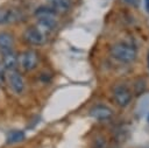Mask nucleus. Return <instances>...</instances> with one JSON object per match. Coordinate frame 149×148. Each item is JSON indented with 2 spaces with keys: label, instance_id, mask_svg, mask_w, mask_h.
Instances as JSON below:
<instances>
[{
  "label": "nucleus",
  "instance_id": "f257e3e1",
  "mask_svg": "<svg viewBox=\"0 0 149 148\" xmlns=\"http://www.w3.org/2000/svg\"><path fill=\"white\" fill-rule=\"evenodd\" d=\"M111 56L115 59H118L119 62L122 63H130L134 62L136 59L137 52L136 49L129 44H125V43H116L113 44L109 49Z\"/></svg>",
  "mask_w": 149,
  "mask_h": 148
},
{
  "label": "nucleus",
  "instance_id": "f03ea898",
  "mask_svg": "<svg viewBox=\"0 0 149 148\" xmlns=\"http://www.w3.org/2000/svg\"><path fill=\"white\" fill-rule=\"evenodd\" d=\"M6 83L9 85L10 90L15 94H22L26 89V83L22 77V75L17 71V69L14 70H7L6 73Z\"/></svg>",
  "mask_w": 149,
  "mask_h": 148
},
{
  "label": "nucleus",
  "instance_id": "7ed1b4c3",
  "mask_svg": "<svg viewBox=\"0 0 149 148\" xmlns=\"http://www.w3.org/2000/svg\"><path fill=\"white\" fill-rule=\"evenodd\" d=\"M19 57V65L24 70V71H31L36 69L38 64V56L35 50H26L20 54Z\"/></svg>",
  "mask_w": 149,
  "mask_h": 148
},
{
  "label": "nucleus",
  "instance_id": "20e7f679",
  "mask_svg": "<svg viewBox=\"0 0 149 148\" xmlns=\"http://www.w3.org/2000/svg\"><path fill=\"white\" fill-rule=\"evenodd\" d=\"M113 97H114V100L115 103L121 106V107H126L129 105V103L132 101V91L129 90L128 86L123 85V84H120V85H116L113 90Z\"/></svg>",
  "mask_w": 149,
  "mask_h": 148
},
{
  "label": "nucleus",
  "instance_id": "39448f33",
  "mask_svg": "<svg viewBox=\"0 0 149 148\" xmlns=\"http://www.w3.org/2000/svg\"><path fill=\"white\" fill-rule=\"evenodd\" d=\"M23 38L27 43L33 44V45H41L45 42L47 35L43 34L36 26L33 27H28L24 31H23Z\"/></svg>",
  "mask_w": 149,
  "mask_h": 148
},
{
  "label": "nucleus",
  "instance_id": "423d86ee",
  "mask_svg": "<svg viewBox=\"0 0 149 148\" xmlns=\"http://www.w3.org/2000/svg\"><path fill=\"white\" fill-rule=\"evenodd\" d=\"M90 115L95 120H108L113 115L112 108L106 105H95L90 110Z\"/></svg>",
  "mask_w": 149,
  "mask_h": 148
},
{
  "label": "nucleus",
  "instance_id": "0eeeda50",
  "mask_svg": "<svg viewBox=\"0 0 149 148\" xmlns=\"http://www.w3.org/2000/svg\"><path fill=\"white\" fill-rule=\"evenodd\" d=\"M47 6L57 14H63L70 10L72 2L71 0H45Z\"/></svg>",
  "mask_w": 149,
  "mask_h": 148
},
{
  "label": "nucleus",
  "instance_id": "6e6552de",
  "mask_svg": "<svg viewBox=\"0 0 149 148\" xmlns=\"http://www.w3.org/2000/svg\"><path fill=\"white\" fill-rule=\"evenodd\" d=\"M14 48V37L10 33L0 31V52L6 54L13 51Z\"/></svg>",
  "mask_w": 149,
  "mask_h": 148
},
{
  "label": "nucleus",
  "instance_id": "1a4fd4ad",
  "mask_svg": "<svg viewBox=\"0 0 149 148\" xmlns=\"http://www.w3.org/2000/svg\"><path fill=\"white\" fill-rule=\"evenodd\" d=\"M57 26V20L56 19H37L36 27L45 35L50 34Z\"/></svg>",
  "mask_w": 149,
  "mask_h": 148
},
{
  "label": "nucleus",
  "instance_id": "9d476101",
  "mask_svg": "<svg viewBox=\"0 0 149 148\" xmlns=\"http://www.w3.org/2000/svg\"><path fill=\"white\" fill-rule=\"evenodd\" d=\"M2 65L5 66L6 70H14L19 65V57L13 51L2 54Z\"/></svg>",
  "mask_w": 149,
  "mask_h": 148
},
{
  "label": "nucleus",
  "instance_id": "9b49d317",
  "mask_svg": "<svg viewBox=\"0 0 149 148\" xmlns=\"http://www.w3.org/2000/svg\"><path fill=\"white\" fill-rule=\"evenodd\" d=\"M34 14L36 19H56V15H57V13L54 12L51 8H49L47 5L36 8Z\"/></svg>",
  "mask_w": 149,
  "mask_h": 148
},
{
  "label": "nucleus",
  "instance_id": "f8f14e48",
  "mask_svg": "<svg viewBox=\"0 0 149 148\" xmlns=\"http://www.w3.org/2000/svg\"><path fill=\"white\" fill-rule=\"evenodd\" d=\"M24 132L23 131H19V129H14V131H10L8 134H7V143H10V145H14V143H17V142H21L24 140Z\"/></svg>",
  "mask_w": 149,
  "mask_h": 148
},
{
  "label": "nucleus",
  "instance_id": "ddd939ff",
  "mask_svg": "<svg viewBox=\"0 0 149 148\" xmlns=\"http://www.w3.org/2000/svg\"><path fill=\"white\" fill-rule=\"evenodd\" d=\"M17 15L14 10L12 9H2L0 8V24L1 23H7V22H12L14 20H16Z\"/></svg>",
  "mask_w": 149,
  "mask_h": 148
},
{
  "label": "nucleus",
  "instance_id": "4468645a",
  "mask_svg": "<svg viewBox=\"0 0 149 148\" xmlns=\"http://www.w3.org/2000/svg\"><path fill=\"white\" fill-rule=\"evenodd\" d=\"M144 89H146V82L143 80V79H137L136 82H135V84H134V92H135V94H141L143 91H144Z\"/></svg>",
  "mask_w": 149,
  "mask_h": 148
},
{
  "label": "nucleus",
  "instance_id": "2eb2a0df",
  "mask_svg": "<svg viewBox=\"0 0 149 148\" xmlns=\"http://www.w3.org/2000/svg\"><path fill=\"white\" fill-rule=\"evenodd\" d=\"M6 73H7V70L2 64H0V84L6 83Z\"/></svg>",
  "mask_w": 149,
  "mask_h": 148
},
{
  "label": "nucleus",
  "instance_id": "dca6fc26",
  "mask_svg": "<svg viewBox=\"0 0 149 148\" xmlns=\"http://www.w3.org/2000/svg\"><path fill=\"white\" fill-rule=\"evenodd\" d=\"M123 1H125L126 3L133 6V7H137L139 3H140V0H123Z\"/></svg>",
  "mask_w": 149,
  "mask_h": 148
},
{
  "label": "nucleus",
  "instance_id": "f3484780",
  "mask_svg": "<svg viewBox=\"0 0 149 148\" xmlns=\"http://www.w3.org/2000/svg\"><path fill=\"white\" fill-rule=\"evenodd\" d=\"M146 8H147V12L149 13V0H146Z\"/></svg>",
  "mask_w": 149,
  "mask_h": 148
}]
</instances>
